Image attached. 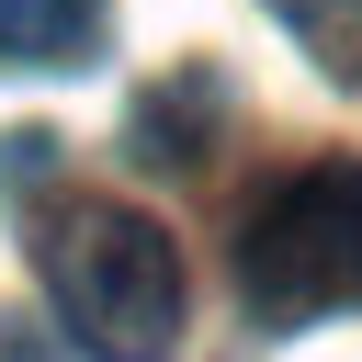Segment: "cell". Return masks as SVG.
I'll return each mask as SVG.
<instances>
[{
  "label": "cell",
  "mask_w": 362,
  "mask_h": 362,
  "mask_svg": "<svg viewBox=\"0 0 362 362\" xmlns=\"http://www.w3.org/2000/svg\"><path fill=\"white\" fill-rule=\"evenodd\" d=\"M34 260L57 317L79 328L90 362H170L181 339V249L136 204H57L34 215Z\"/></svg>",
  "instance_id": "1"
},
{
  "label": "cell",
  "mask_w": 362,
  "mask_h": 362,
  "mask_svg": "<svg viewBox=\"0 0 362 362\" xmlns=\"http://www.w3.org/2000/svg\"><path fill=\"white\" fill-rule=\"evenodd\" d=\"M113 34L102 0H0V68H90Z\"/></svg>",
  "instance_id": "4"
},
{
  "label": "cell",
  "mask_w": 362,
  "mask_h": 362,
  "mask_svg": "<svg viewBox=\"0 0 362 362\" xmlns=\"http://www.w3.org/2000/svg\"><path fill=\"white\" fill-rule=\"evenodd\" d=\"M238 283L260 317L362 305V158H305L238 215Z\"/></svg>",
  "instance_id": "2"
},
{
  "label": "cell",
  "mask_w": 362,
  "mask_h": 362,
  "mask_svg": "<svg viewBox=\"0 0 362 362\" xmlns=\"http://www.w3.org/2000/svg\"><path fill=\"white\" fill-rule=\"evenodd\" d=\"M215 113H226V79H215V68H170L158 90H136L124 136H136V158L192 170V158H204V136H215Z\"/></svg>",
  "instance_id": "3"
},
{
  "label": "cell",
  "mask_w": 362,
  "mask_h": 362,
  "mask_svg": "<svg viewBox=\"0 0 362 362\" xmlns=\"http://www.w3.org/2000/svg\"><path fill=\"white\" fill-rule=\"evenodd\" d=\"M272 23H283L328 79H351V90H362V0H272Z\"/></svg>",
  "instance_id": "5"
}]
</instances>
